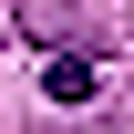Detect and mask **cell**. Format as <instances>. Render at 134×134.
Masks as SVG:
<instances>
[{
  "mask_svg": "<svg viewBox=\"0 0 134 134\" xmlns=\"http://www.w3.org/2000/svg\"><path fill=\"white\" fill-rule=\"evenodd\" d=\"M41 93L52 103H93V52H52L41 62Z\"/></svg>",
  "mask_w": 134,
  "mask_h": 134,
  "instance_id": "1",
  "label": "cell"
}]
</instances>
